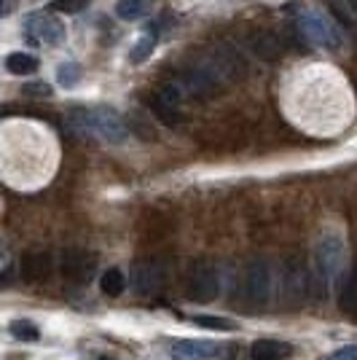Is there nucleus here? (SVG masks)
I'll list each match as a JSON object with an SVG mask.
<instances>
[{
  "label": "nucleus",
  "instance_id": "0eeeda50",
  "mask_svg": "<svg viewBox=\"0 0 357 360\" xmlns=\"http://www.w3.org/2000/svg\"><path fill=\"white\" fill-rule=\"evenodd\" d=\"M62 274L73 283H86L94 274V255L84 253V250H65L62 253Z\"/></svg>",
  "mask_w": 357,
  "mask_h": 360
},
{
  "label": "nucleus",
  "instance_id": "5701e85b",
  "mask_svg": "<svg viewBox=\"0 0 357 360\" xmlns=\"http://www.w3.org/2000/svg\"><path fill=\"white\" fill-rule=\"evenodd\" d=\"M330 360H357V345H349V347H342V349H336Z\"/></svg>",
  "mask_w": 357,
  "mask_h": 360
},
{
  "label": "nucleus",
  "instance_id": "4be33fe9",
  "mask_svg": "<svg viewBox=\"0 0 357 360\" xmlns=\"http://www.w3.org/2000/svg\"><path fill=\"white\" fill-rule=\"evenodd\" d=\"M91 0H54L51 3V11H60V14H78L89 6Z\"/></svg>",
  "mask_w": 357,
  "mask_h": 360
},
{
  "label": "nucleus",
  "instance_id": "9d476101",
  "mask_svg": "<svg viewBox=\"0 0 357 360\" xmlns=\"http://www.w3.org/2000/svg\"><path fill=\"white\" fill-rule=\"evenodd\" d=\"M51 255L48 253H27L22 258V277L27 283H46L51 277Z\"/></svg>",
  "mask_w": 357,
  "mask_h": 360
},
{
  "label": "nucleus",
  "instance_id": "ddd939ff",
  "mask_svg": "<svg viewBox=\"0 0 357 360\" xmlns=\"http://www.w3.org/2000/svg\"><path fill=\"white\" fill-rule=\"evenodd\" d=\"M124 288H126V277L121 274V269L116 266H110V269L103 271V277H100V290H103L105 296H121L124 293Z\"/></svg>",
  "mask_w": 357,
  "mask_h": 360
},
{
  "label": "nucleus",
  "instance_id": "b1692460",
  "mask_svg": "<svg viewBox=\"0 0 357 360\" xmlns=\"http://www.w3.org/2000/svg\"><path fill=\"white\" fill-rule=\"evenodd\" d=\"M25 94H30V97H48V94H51V86H46V84H27V86H25Z\"/></svg>",
  "mask_w": 357,
  "mask_h": 360
},
{
  "label": "nucleus",
  "instance_id": "a878e982",
  "mask_svg": "<svg viewBox=\"0 0 357 360\" xmlns=\"http://www.w3.org/2000/svg\"><path fill=\"white\" fill-rule=\"evenodd\" d=\"M89 360H108V358H89Z\"/></svg>",
  "mask_w": 357,
  "mask_h": 360
},
{
  "label": "nucleus",
  "instance_id": "aec40b11",
  "mask_svg": "<svg viewBox=\"0 0 357 360\" xmlns=\"http://www.w3.org/2000/svg\"><path fill=\"white\" fill-rule=\"evenodd\" d=\"M57 81H60V86L73 89L75 84L81 81V68L75 62H62L60 68H57Z\"/></svg>",
  "mask_w": 357,
  "mask_h": 360
},
{
  "label": "nucleus",
  "instance_id": "f8f14e48",
  "mask_svg": "<svg viewBox=\"0 0 357 360\" xmlns=\"http://www.w3.org/2000/svg\"><path fill=\"white\" fill-rule=\"evenodd\" d=\"M287 352H290L287 345L271 342V339H261V342H255L253 349H250V358L253 360H283Z\"/></svg>",
  "mask_w": 357,
  "mask_h": 360
},
{
  "label": "nucleus",
  "instance_id": "f03ea898",
  "mask_svg": "<svg viewBox=\"0 0 357 360\" xmlns=\"http://www.w3.org/2000/svg\"><path fill=\"white\" fill-rule=\"evenodd\" d=\"M344 266V245L339 237L327 234L323 240L317 242L314 248V277L317 283L323 285V290H330L333 283L339 280Z\"/></svg>",
  "mask_w": 357,
  "mask_h": 360
},
{
  "label": "nucleus",
  "instance_id": "f257e3e1",
  "mask_svg": "<svg viewBox=\"0 0 357 360\" xmlns=\"http://www.w3.org/2000/svg\"><path fill=\"white\" fill-rule=\"evenodd\" d=\"M70 124L75 129L86 132V135L103 137L108 143H124L126 140V127L113 110L105 108H94V110H73L70 113Z\"/></svg>",
  "mask_w": 357,
  "mask_h": 360
},
{
  "label": "nucleus",
  "instance_id": "f3484780",
  "mask_svg": "<svg viewBox=\"0 0 357 360\" xmlns=\"http://www.w3.org/2000/svg\"><path fill=\"white\" fill-rule=\"evenodd\" d=\"M342 307H344V312L357 315V269L349 274L346 285L342 288Z\"/></svg>",
  "mask_w": 357,
  "mask_h": 360
},
{
  "label": "nucleus",
  "instance_id": "423d86ee",
  "mask_svg": "<svg viewBox=\"0 0 357 360\" xmlns=\"http://www.w3.org/2000/svg\"><path fill=\"white\" fill-rule=\"evenodd\" d=\"M25 35L32 44H46V46H60L65 44V27L48 14H30L25 19Z\"/></svg>",
  "mask_w": 357,
  "mask_h": 360
},
{
  "label": "nucleus",
  "instance_id": "6ab92c4d",
  "mask_svg": "<svg viewBox=\"0 0 357 360\" xmlns=\"http://www.w3.org/2000/svg\"><path fill=\"white\" fill-rule=\"evenodd\" d=\"M150 110H153V113H156V116H159L164 124H169V127H178V124H180L178 108H172V105H167V103H162L156 94L150 97Z\"/></svg>",
  "mask_w": 357,
  "mask_h": 360
},
{
  "label": "nucleus",
  "instance_id": "a211bd4d",
  "mask_svg": "<svg viewBox=\"0 0 357 360\" xmlns=\"http://www.w3.org/2000/svg\"><path fill=\"white\" fill-rule=\"evenodd\" d=\"M11 336L19 339V342H38L41 339V330L30 320H14L11 323Z\"/></svg>",
  "mask_w": 357,
  "mask_h": 360
},
{
  "label": "nucleus",
  "instance_id": "412c9836",
  "mask_svg": "<svg viewBox=\"0 0 357 360\" xmlns=\"http://www.w3.org/2000/svg\"><path fill=\"white\" fill-rule=\"evenodd\" d=\"M194 323L199 328H209V330H231L237 323L228 320V317H212V315H196Z\"/></svg>",
  "mask_w": 357,
  "mask_h": 360
},
{
  "label": "nucleus",
  "instance_id": "20e7f679",
  "mask_svg": "<svg viewBox=\"0 0 357 360\" xmlns=\"http://www.w3.org/2000/svg\"><path fill=\"white\" fill-rule=\"evenodd\" d=\"M221 293V277L218 269L207 264V261H199L196 266H191V277H188V296L199 304H207Z\"/></svg>",
  "mask_w": 357,
  "mask_h": 360
},
{
  "label": "nucleus",
  "instance_id": "9b49d317",
  "mask_svg": "<svg viewBox=\"0 0 357 360\" xmlns=\"http://www.w3.org/2000/svg\"><path fill=\"white\" fill-rule=\"evenodd\" d=\"M218 347L212 342H196V339H186V342H175L172 345V358L175 360H212Z\"/></svg>",
  "mask_w": 357,
  "mask_h": 360
},
{
  "label": "nucleus",
  "instance_id": "dca6fc26",
  "mask_svg": "<svg viewBox=\"0 0 357 360\" xmlns=\"http://www.w3.org/2000/svg\"><path fill=\"white\" fill-rule=\"evenodd\" d=\"M116 14L126 22L140 19L143 14H148V0H119L116 3Z\"/></svg>",
  "mask_w": 357,
  "mask_h": 360
},
{
  "label": "nucleus",
  "instance_id": "393cba45",
  "mask_svg": "<svg viewBox=\"0 0 357 360\" xmlns=\"http://www.w3.org/2000/svg\"><path fill=\"white\" fill-rule=\"evenodd\" d=\"M3 11H6V6H3V0H0V16H3Z\"/></svg>",
  "mask_w": 357,
  "mask_h": 360
},
{
  "label": "nucleus",
  "instance_id": "7ed1b4c3",
  "mask_svg": "<svg viewBox=\"0 0 357 360\" xmlns=\"http://www.w3.org/2000/svg\"><path fill=\"white\" fill-rule=\"evenodd\" d=\"M298 30L304 32L306 41H312L317 46H327V49H339L344 44V32L339 27V22H333L327 14L323 11H314V8H306L298 14Z\"/></svg>",
  "mask_w": 357,
  "mask_h": 360
},
{
  "label": "nucleus",
  "instance_id": "4468645a",
  "mask_svg": "<svg viewBox=\"0 0 357 360\" xmlns=\"http://www.w3.org/2000/svg\"><path fill=\"white\" fill-rule=\"evenodd\" d=\"M6 68H8V73L14 75H32L38 70V60L32 54H25V51H14V54H8Z\"/></svg>",
  "mask_w": 357,
  "mask_h": 360
},
{
  "label": "nucleus",
  "instance_id": "6e6552de",
  "mask_svg": "<svg viewBox=\"0 0 357 360\" xmlns=\"http://www.w3.org/2000/svg\"><path fill=\"white\" fill-rule=\"evenodd\" d=\"M247 46L253 49V54L255 57H261V60H280L283 57V51H285V44H283V38L277 35V32H271V30H255L250 32V38H247Z\"/></svg>",
  "mask_w": 357,
  "mask_h": 360
},
{
  "label": "nucleus",
  "instance_id": "39448f33",
  "mask_svg": "<svg viewBox=\"0 0 357 360\" xmlns=\"http://www.w3.org/2000/svg\"><path fill=\"white\" fill-rule=\"evenodd\" d=\"M245 293L247 301L255 307H266L271 299V269L266 261H250L247 271H245Z\"/></svg>",
  "mask_w": 357,
  "mask_h": 360
},
{
  "label": "nucleus",
  "instance_id": "1a4fd4ad",
  "mask_svg": "<svg viewBox=\"0 0 357 360\" xmlns=\"http://www.w3.org/2000/svg\"><path fill=\"white\" fill-rule=\"evenodd\" d=\"M164 283V269L153 261H140L132 271V285L137 293H156Z\"/></svg>",
  "mask_w": 357,
  "mask_h": 360
},
{
  "label": "nucleus",
  "instance_id": "2eb2a0df",
  "mask_svg": "<svg viewBox=\"0 0 357 360\" xmlns=\"http://www.w3.org/2000/svg\"><path fill=\"white\" fill-rule=\"evenodd\" d=\"M153 46H156V30L150 27L145 35H140L137 38V44H134V49L129 51V62H134V65H140V62H145L153 54Z\"/></svg>",
  "mask_w": 357,
  "mask_h": 360
}]
</instances>
